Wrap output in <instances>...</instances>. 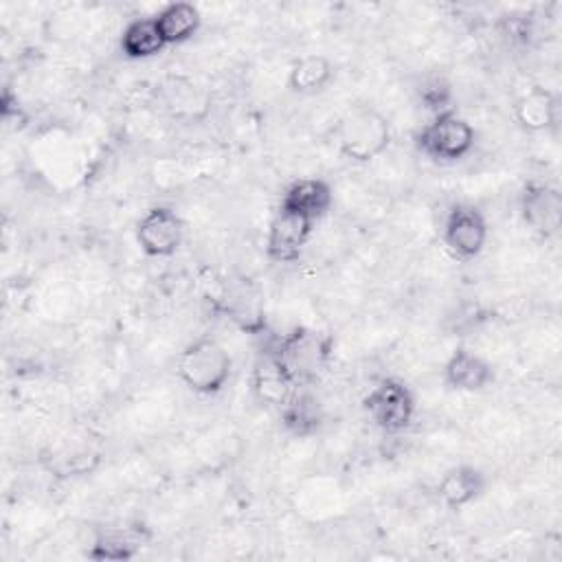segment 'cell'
I'll list each match as a JSON object with an SVG mask.
<instances>
[{
  "instance_id": "ac0fdd59",
  "label": "cell",
  "mask_w": 562,
  "mask_h": 562,
  "mask_svg": "<svg viewBox=\"0 0 562 562\" xmlns=\"http://www.w3.org/2000/svg\"><path fill=\"white\" fill-rule=\"evenodd\" d=\"M279 417L283 428L294 437H310L323 424V406L314 393L296 389L279 408Z\"/></svg>"
},
{
  "instance_id": "2e32d148",
  "label": "cell",
  "mask_w": 562,
  "mask_h": 562,
  "mask_svg": "<svg viewBox=\"0 0 562 562\" xmlns=\"http://www.w3.org/2000/svg\"><path fill=\"white\" fill-rule=\"evenodd\" d=\"M143 549V538L132 527H110L99 531L86 555L94 562H127Z\"/></svg>"
},
{
  "instance_id": "5bb4252c",
  "label": "cell",
  "mask_w": 562,
  "mask_h": 562,
  "mask_svg": "<svg viewBox=\"0 0 562 562\" xmlns=\"http://www.w3.org/2000/svg\"><path fill=\"white\" fill-rule=\"evenodd\" d=\"M334 64L323 53L299 55L288 68V90L299 97L321 94L334 79Z\"/></svg>"
},
{
  "instance_id": "30bf717a",
  "label": "cell",
  "mask_w": 562,
  "mask_h": 562,
  "mask_svg": "<svg viewBox=\"0 0 562 562\" xmlns=\"http://www.w3.org/2000/svg\"><path fill=\"white\" fill-rule=\"evenodd\" d=\"M522 222L540 237H551L562 224V195L549 182H527L520 193Z\"/></svg>"
},
{
  "instance_id": "3957f363",
  "label": "cell",
  "mask_w": 562,
  "mask_h": 562,
  "mask_svg": "<svg viewBox=\"0 0 562 562\" xmlns=\"http://www.w3.org/2000/svg\"><path fill=\"white\" fill-rule=\"evenodd\" d=\"M413 143L415 149L428 160L450 165L472 154L476 145V130L454 110H446L432 114L430 121L415 132Z\"/></svg>"
},
{
  "instance_id": "d6986e66",
  "label": "cell",
  "mask_w": 562,
  "mask_h": 562,
  "mask_svg": "<svg viewBox=\"0 0 562 562\" xmlns=\"http://www.w3.org/2000/svg\"><path fill=\"white\" fill-rule=\"evenodd\" d=\"M417 99L432 114L452 110V105H450L452 103V86L448 79H443L439 75L424 77L422 83L417 86Z\"/></svg>"
},
{
  "instance_id": "7a4b0ae2",
  "label": "cell",
  "mask_w": 562,
  "mask_h": 562,
  "mask_svg": "<svg viewBox=\"0 0 562 562\" xmlns=\"http://www.w3.org/2000/svg\"><path fill=\"white\" fill-rule=\"evenodd\" d=\"M233 360L226 347L211 338H193L178 356L176 373L180 382L195 395H217L231 380Z\"/></svg>"
},
{
  "instance_id": "8992f818",
  "label": "cell",
  "mask_w": 562,
  "mask_h": 562,
  "mask_svg": "<svg viewBox=\"0 0 562 562\" xmlns=\"http://www.w3.org/2000/svg\"><path fill=\"white\" fill-rule=\"evenodd\" d=\"M184 241V222L176 209L158 204L143 213L136 224V244L143 255L165 259L180 250Z\"/></svg>"
},
{
  "instance_id": "9a60e30c",
  "label": "cell",
  "mask_w": 562,
  "mask_h": 562,
  "mask_svg": "<svg viewBox=\"0 0 562 562\" xmlns=\"http://www.w3.org/2000/svg\"><path fill=\"white\" fill-rule=\"evenodd\" d=\"M154 20L165 46L193 40L202 26V13L193 2H169L158 13H154Z\"/></svg>"
},
{
  "instance_id": "6da1fadb",
  "label": "cell",
  "mask_w": 562,
  "mask_h": 562,
  "mask_svg": "<svg viewBox=\"0 0 562 562\" xmlns=\"http://www.w3.org/2000/svg\"><path fill=\"white\" fill-rule=\"evenodd\" d=\"M334 140L345 160L369 165L389 149L393 140L391 121L371 105L349 108L336 123Z\"/></svg>"
},
{
  "instance_id": "8fae6325",
  "label": "cell",
  "mask_w": 562,
  "mask_h": 562,
  "mask_svg": "<svg viewBox=\"0 0 562 562\" xmlns=\"http://www.w3.org/2000/svg\"><path fill=\"white\" fill-rule=\"evenodd\" d=\"M496 373L487 358L468 347H457L441 367V380L450 391L479 393L492 386Z\"/></svg>"
},
{
  "instance_id": "4fadbf2b",
  "label": "cell",
  "mask_w": 562,
  "mask_h": 562,
  "mask_svg": "<svg viewBox=\"0 0 562 562\" xmlns=\"http://www.w3.org/2000/svg\"><path fill=\"white\" fill-rule=\"evenodd\" d=\"M487 490V474L472 463H457L448 468L437 481V498L443 507L459 512L476 503Z\"/></svg>"
},
{
  "instance_id": "9c48e42d",
  "label": "cell",
  "mask_w": 562,
  "mask_h": 562,
  "mask_svg": "<svg viewBox=\"0 0 562 562\" xmlns=\"http://www.w3.org/2000/svg\"><path fill=\"white\" fill-rule=\"evenodd\" d=\"M334 206V189L325 178L318 176H303L292 180L281 198L277 209L288 211L292 215H299L307 222L323 220Z\"/></svg>"
},
{
  "instance_id": "7c38bea8",
  "label": "cell",
  "mask_w": 562,
  "mask_h": 562,
  "mask_svg": "<svg viewBox=\"0 0 562 562\" xmlns=\"http://www.w3.org/2000/svg\"><path fill=\"white\" fill-rule=\"evenodd\" d=\"M516 125L527 134H544L558 125L560 101L558 94L544 86L522 90L512 105Z\"/></svg>"
},
{
  "instance_id": "ba28073f",
  "label": "cell",
  "mask_w": 562,
  "mask_h": 562,
  "mask_svg": "<svg viewBox=\"0 0 562 562\" xmlns=\"http://www.w3.org/2000/svg\"><path fill=\"white\" fill-rule=\"evenodd\" d=\"M252 395L263 404L272 408H281L290 395L299 389L296 384V371L288 362L283 353L266 351L257 358L250 375Z\"/></svg>"
},
{
  "instance_id": "5b68a950",
  "label": "cell",
  "mask_w": 562,
  "mask_h": 562,
  "mask_svg": "<svg viewBox=\"0 0 562 562\" xmlns=\"http://www.w3.org/2000/svg\"><path fill=\"white\" fill-rule=\"evenodd\" d=\"M490 237V224L483 211L470 202H454L443 217L441 239L457 259H474L483 252Z\"/></svg>"
},
{
  "instance_id": "277c9868",
  "label": "cell",
  "mask_w": 562,
  "mask_h": 562,
  "mask_svg": "<svg viewBox=\"0 0 562 562\" xmlns=\"http://www.w3.org/2000/svg\"><path fill=\"white\" fill-rule=\"evenodd\" d=\"M362 411L378 430L397 435L413 424L417 400L404 380L382 378L362 397Z\"/></svg>"
},
{
  "instance_id": "52a82bcc",
  "label": "cell",
  "mask_w": 562,
  "mask_h": 562,
  "mask_svg": "<svg viewBox=\"0 0 562 562\" xmlns=\"http://www.w3.org/2000/svg\"><path fill=\"white\" fill-rule=\"evenodd\" d=\"M314 235V222L274 209L266 228V257L272 263H294Z\"/></svg>"
},
{
  "instance_id": "e0dca14e",
  "label": "cell",
  "mask_w": 562,
  "mask_h": 562,
  "mask_svg": "<svg viewBox=\"0 0 562 562\" xmlns=\"http://www.w3.org/2000/svg\"><path fill=\"white\" fill-rule=\"evenodd\" d=\"M119 48L127 59L138 61V59H151L160 55L167 46L160 37L154 15H145V18H134L123 26L119 37Z\"/></svg>"
}]
</instances>
